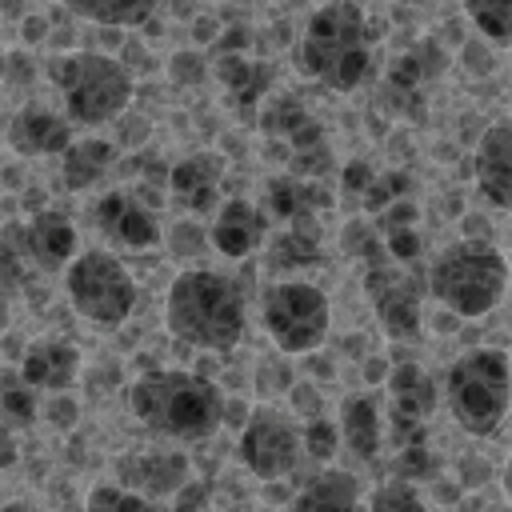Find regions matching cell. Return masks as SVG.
<instances>
[{
    "mask_svg": "<svg viewBox=\"0 0 512 512\" xmlns=\"http://www.w3.org/2000/svg\"><path fill=\"white\" fill-rule=\"evenodd\" d=\"M132 416L168 440H208L224 428V404L228 396L208 380L204 372L188 368H152L132 380L128 388Z\"/></svg>",
    "mask_w": 512,
    "mask_h": 512,
    "instance_id": "obj_1",
    "label": "cell"
},
{
    "mask_svg": "<svg viewBox=\"0 0 512 512\" xmlns=\"http://www.w3.org/2000/svg\"><path fill=\"white\" fill-rule=\"evenodd\" d=\"M244 292L232 276L212 268H184L164 296L168 332L200 352H232L244 336Z\"/></svg>",
    "mask_w": 512,
    "mask_h": 512,
    "instance_id": "obj_2",
    "label": "cell"
},
{
    "mask_svg": "<svg viewBox=\"0 0 512 512\" xmlns=\"http://www.w3.org/2000/svg\"><path fill=\"white\" fill-rule=\"evenodd\" d=\"M372 36L360 4H324L300 28L296 68L332 92H352L372 72Z\"/></svg>",
    "mask_w": 512,
    "mask_h": 512,
    "instance_id": "obj_3",
    "label": "cell"
},
{
    "mask_svg": "<svg viewBox=\"0 0 512 512\" xmlns=\"http://www.w3.org/2000/svg\"><path fill=\"white\" fill-rule=\"evenodd\" d=\"M48 80L64 100V116L72 124H116L132 112V72L124 60L108 52H64L48 60Z\"/></svg>",
    "mask_w": 512,
    "mask_h": 512,
    "instance_id": "obj_4",
    "label": "cell"
},
{
    "mask_svg": "<svg viewBox=\"0 0 512 512\" xmlns=\"http://www.w3.org/2000/svg\"><path fill=\"white\" fill-rule=\"evenodd\" d=\"M508 288V256L492 240H456L428 268V292L452 316H488Z\"/></svg>",
    "mask_w": 512,
    "mask_h": 512,
    "instance_id": "obj_5",
    "label": "cell"
},
{
    "mask_svg": "<svg viewBox=\"0 0 512 512\" xmlns=\"http://www.w3.org/2000/svg\"><path fill=\"white\" fill-rule=\"evenodd\" d=\"M444 392L468 436H492L512 412V364L500 348H468L448 364Z\"/></svg>",
    "mask_w": 512,
    "mask_h": 512,
    "instance_id": "obj_6",
    "label": "cell"
},
{
    "mask_svg": "<svg viewBox=\"0 0 512 512\" xmlns=\"http://www.w3.org/2000/svg\"><path fill=\"white\" fill-rule=\"evenodd\" d=\"M64 292L76 316L100 332L120 328L136 308V280L128 276L124 260L104 248H88L76 256V264L64 272Z\"/></svg>",
    "mask_w": 512,
    "mask_h": 512,
    "instance_id": "obj_7",
    "label": "cell"
},
{
    "mask_svg": "<svg viewBox=\"0 0 512 512\" xmlns=\"http://www.w3.org/2000/svg\"><path fill=\"white\" fill-rule=\"evenodd\" d=\"M260 324L284 356H300L324 344L332 324V304L312 280H276L260 296Z\"/></svg>",
    "mask_w": 512,
    "mask_h": 512,
    "instance_id": "obj_8",
    "label": "cell"
},
{
    "mask_svg": "<svg viewBox=\"0 0 512 512\" xmlns=\"http://www.w3.org/2000/svg\"><path fill=\"white\" fill-rule=\"evenodd\" d=\"M424 292H428V276H420L416 264H396L392 256H384L364 268V296L388 340H412L420 332Z\"/></svg>",
    "mask_w": 512,
    "mask_h": 512,
    "instance_id": "obj_9",
    "label": "cell"
},
{
    "mask_svg": "<svg viewBox=\"0 0 512 512\" xmlns=\"http://www.w3.org/2000/svg\"><path fill=\"white\" fill-rule=\"evenodd\" d=\"M236 452L256 480H280L300 464L304 432L276 408H252V420L244 424Z\"/></svg>",
    "mask_w": 512,
    "mask_h": 512,
    "instance_id": "obj_10",
    "label": "cell"
},
{
    "mask_svg": "<svg viewBox=\"0 0 512 512\" xmlns=\"http://www.w3.org/2000/svg\"><path fill=\"white\" fill-rule=\"evenodd\" d=\"M436 404H440L436 380L420 364L404 360L392 368V376H388V408H392L388 432H392V444L400 452L424 444V424L432 420Z\"/></svg>",
    "mask_w": 512,
    "mask_h": 512,
    "instance_id": "obj_11",
    "label": "cell"
},
{
    "mask_svg": "<svg viewBox=\"0 0 512 512\" xmlns=\"http://www.w3.org/2000/svg\"><path fill=\"white\" fill-rule=\"evenodd\" d=\"M260 124H264V132H268V136L284 140L288 156L296 160V176L312 180L316 172H324V168H328L324 128L312 120V112H308L296 96H280V100H272V104L264 108Z\"/></svg>",
    "mask_w": 512,
    "mask_h": 512,
    "instance_id": "obj_12",
    "label": "cell"
},
{
    "mask_svg": "<svg viewBox=\"0 0 512 512\" xmlns=\"http://www.w3.org/2000/svg\"><path fill=\"white\" fill-rule=\"evenodd\" d=\"M116 480L120 488L156 500V496H176L192 480V464L176 448H140L116 460Z\"/></svg>",
    "mask_w": 512,
    "mask_h": 512,
    "instance_id": "obj_13",
    "label": "cell"
},
{
    "mask_svg": "<svg viewBox=\"0 0 512 512\" xmlns=\"http://www.w3.org/2000/svg\"><path fill=\"white\" fill-rule=\"evenodd\" d=\"M472 176L480 196L512 216V116H496L472 152Z\"/></svg>",
    "mask_w": 512,
    "mask_h": 512,
    "instance_id": "obj_14",
    "label": "cell"
},
{
    "mask_svg": "<svg viewBox=\"0 0 512 512\" xmlns=\"http://www.w3.org/2000/svg\"><path fill=\"white\" fill-rule=\"evenodd\" d=\"M92 216L100 224V232L120 244V248H152L160 240V220L152 212L148 200H140L136 192H104L96 204H92Z\"/></svg>",
    "mask_w": 512,
    "mask_h": 512,
    "instance_id": "obj_15",
    "label": "cell"
},
{
    "mask_svg": "<svg viewBox=\"0 0 512 512\" xmlns=\"http://www.w3.org/2000/svg\"><path fill=\"white\" fill-rule=\"evenodd\" d=\"M20 244H24V260L40 272H68L80 256V236L76 224L64 212H40L20 228Z\"/></svg>",
    "mask_w": 512,
    "mask_h": 512,
    "instance_id": "obj_16",
    "label": "cell"
},
{
    "mask_svg": "<svg viewBox=\"0 0 512 512\" xmlns=\"http://www.w3.org/2000/svg\"><path fill=\"white\" fill-rule=\"evenodd\" d=\"M208 240L224 260H244L256 248H264L268 240V212L256 208L244 196H232L216 208L212 224H208Z\"/></svg>",
    "mask_w": 512,
    "mask_h": 512,
    "instance_id": "obj_17",
    "label": "cell"
},
{
    "mask_svg": "<svg viewBox=\"0 0 512 512\" xmlns=\"http://www.w3.org/2000/svg\"><path fill=\"white\" fill-rule=\"evenodd\" d=\"M16 372H20V380L28 388L60 396L80 380V348L60 340V336H40V340H32L24 348Z\"/></svg>",
    "mask_w": 512,
    "mask_h": 512,
    "instance_id": "obj_18",
    "label": "cell"
},
{
    "mask_svg": "<svg viewBox=\"0 0 512 512\" xmlns=\"http://www.w3.org/2000/svg\"><path fill=\"white\" fill-rule=\"evenodd\" d=\"M72 120L52 112L48 104H24L8 120V148L20 156H64L72 148Z\"/></svg>",
    "mask_w": 512,
    "mask_h": 512,
    "instance_id": "obj_19",
    "label": "cell"
},
{
    "mask_svg": "<svg viewBox=\"0 0 512 512\" xmlns=\"http://www.w3.org/2000/svg\"><path fill=\"white\" fill-rule=\"evenodd\" d=\"M332 208V196L324 192L320 180H304V176H272L264 184V212L268 220H280L288 228H308L316 220V212Z\"/></svg>",
    "mask_w": 512,
    "mask_h": 512,
    "instance_id": "obj_20",
    "label": "cell"
},
{
    "mask_svg": "<svg viewBox=\"0 0 512 512\" xmlns=\"http://www.w3.org/2000/svg\"><path fill=\"white\" fill-rule=\"evenodd\" d=\"M224 172H228V160H224L220 152H192V156H184V160L172 164L168 188H172V196H176L180 208H188V212H208V208H216V200H220V180H224Z\"/></svg>",
    "mask_w": 512,
    "mask_h": 512,
    "instance_id": "obj_21",
    "label": "cell"
},
{
    "mask_svg": "<svg viewBox=\"0 0 512 512\" xmlns=\"http://www.w3.org/2000/svg\"><path fill=\"white\" fill-rule=\"evenodd\" d=\"M360 500H364V484L356 472L324 468L296 492L292 512H360Z\"/></svg>",
    "mask_w": 512,
    "mask_h": 512,
    "instance_id": "obj_22",
    "label": "cell"
},
{
    "mask_svg": "<svg viewBox=\"0 0 512 512\" xmlns=\"http://www.w3.org/2000/svg\"><path fill=\"white\" fill-rule=\"evenodd\" d=\"M272 76H276V72H272L268 60H252V56H244V52H228V56L216 60V80L224 84V92L232 96V104H236L240 112L256 108V104L268 96Z\"/></svg>",
    "mask_w": 512,
    "mask_h": 512,
    "instance_id": "obj_23",
    "label": "cell"
},
{
    "mask_svg": "<svg viewBox=\"0 0 512 512\" xmlns=\"http://www.w3.org/2000/svg\"><path fill=\"white\" fill-rule=\"evenodd\" d=\"M340 440L356 460H376L380 444H384V420L372 396H344L340 400Z\"/></svg>",
    "mask_w": 512,
    "mask_h": 512,
    "instance_id": "obj_24",
    "label": "cell"
},
{
    "mask_svg": "<svg viewBox=\"0 0 512 512\" xmlns=\"http://www.w3.org/2000/svg\"><path fill=\"white\" fill-rule=\"evenodd\" d=\"M116 160V144L112 140H100V136H84L76 140L64 156H60V184L68 192H88L96 180L108 176Z\"/></svg>",
    "mask_w": 512,
    "mask_h": 512,
    "instance_id": "obj_25",
    "label": "cell"
},
{
    "mask_svg": "<svg viewBox=\"0 0 512 512\" xmlns=\"http://www.w3.org/2000/svg\"><path fill=\"white\" fill-rule=\"evenodd\" d=\"M264 256H268V268L272 272H288V280H292V272L312 268L320 260V240H316L312 228H284V232H276L268 240V252Z\"/></svg>",
    "mask_w": 512,
    "mask_h": 512,
    "instance_id": "obj_26",
    "label": "cell"
},
{
    "mask_svg": "<svg viewBox=\"0 0 512 512\" xmlns=\"http://www.w3.org/2000/svg\"><path fill=\"white\" fill-rule=\"evenodd\" d=\"M68 12L100 24V28H140L156 16V4L148 0H124V4H88V0H68Z\"/></svg>",
    "mask_w": 512,
    "mask_h": 512,
    "instance_id": "obj_27",
    "label": "cell"
},
{
    "mask_svg": "<svg viewBox=\"0 0 512 512\" xmlns=\"http://www.w3.org/2000/svg\"><path fill=\"white\" fill-rule=\"evenodd\" d=\"M464 16L484 44L512 48V0H468Z\"/></svg>",
    "mask_w": 512,
    "mask_h": 512,
    "instance_id": "obj_28",
    "label": "cell"
},
{
    "mask_svg": "<svg viewBox=\"0 0 512 512\" xmlns=\"http://www.w3.org/2000/svg\"><path fill=\"white\" fill-rule=\"evenodd\" d=\"M0 416H4V432H20V428H32V420L40 416V404H36V388H28L20 380V372H4V384H0Z\"/></svg>",
    "mask_w": 512,
    "mask_h": 512,
    "instance_id": "obj_29",
    "label": "cell"
},
{
    "mask_svg": "<svg viewBox=\"0 0 512 512\" xmlns=\"http://www.w3.org/2000/svg\"><path fill=\"white\" fill-rule=\"evenodd\" d=\"M436 64H440V52H436L432 44H420V48H412V52H404V56L392 60L388 84H392L396 92H416V88L436 72Z\"/></svg>",
    "mask_w": 512,
    "mask_h": 512,
    "instance_id": "obj_30",
    "label": "cell"
},
{
    "mask_svg": "<svg viewBox=\"0 0 512 512\" xmlns=\"http://www.w3.org/2000/svg\"><path fill=\"white\" fill-rule=\"evenodd\" d=\"M340 248H344L348 256H356L364 268L388 256V252H384V240H380V232H376V224H368V220H360V216L344 224V232H340Z\"/></svg>",
    "mask_w": 512,
    "mask_h": 512,
    "instance_id": "obj_31",
    "label": "cell"
},
{
    "mask_svg": "<svg viewBox=\"0 0 512 512\" xmlns=\"http://www.w3.org/2000/svg\"><path fill=\"white\" fill-rule=\"evenodd\" d=\"M368 512H428V504H424V496L416 492V484H408V480H388V484H380V488L372 492Z\"/></svg>",
    "mask_w": 512,
    "mask_h": 512,
    "instance_id": "obj_32",
    "label": "cell"
},
{
    "mask_svg": "<svg viewBox=\"0 0 512 512\" xmlns=\"http://www.w3.org/2000/svg\"><path fill=\"white\" fill-rule=\"evenodd\" d=\"M84 512H156L152 500L120 488V484H96L84 500Z\"/></svg>",
    "mask_w": 512,
    "mask_h": 512,
    "instance_id": "obj_33",
    "label": "cell"
},
{
    "mask_svg": "<svg viewBox=\"0 0 512 512\" xmlns=\"http://www.w3.org/2000/svg\"><path fill=\"white\" fill-rule=\"evenodd\" d=\"M300 432H304V452H308L312 460H320V464H328V460L344 448V440H340V424H336V420L316 416V420H308Z\"/></svg>",
    "mask_w": 512,
    "mask_h": 512,
    "instance_id": "obj_34",
    "label": "cell"
},
{
    "mask_svg": "<svg viewBox=\"0 0 512 512\" xmlns=\"http://www.w3.org/2000/svg\"><path fill=\"white\" fill-rule=\"evenodd\" d=\"M148 136H152L148 116H140V112H124V116L116 120V148L136 152L140 144H148Z\"/></svg>",
    "mask_w": 512,
    "mask_h": 512,
    "instance_id": "obj_35",
    "label": "cell"
},
{
    "mask_svg": "<svg viewBox=\"0 0 512 512\" xmlns=\"http://www.w3.org/2000/svg\"><path fill=\"white\" fill-rule=\"evenodd\" d=\"M376 176H380V172H376L368 160H352V164H344V172H340V188H344L348 196L356 192V196H360V204H364V196L372 192Z\"/></svg>",
    "mask_w": 512,
    "mask_h": 512,
    "instance_id": "obj_36",
    "label": "cell"
},
{
    "mask_svg": "<svg viewBox=\"0 0 512 512\" xmlns=\"http://www.w3.org/2000/svg\"><path fill=\"white\" fill-rule=\"evenodd\" d=\"M168 72H172V80L176 84H200L204 76H208V68H204V56L200 52H176L172 56V64H168Z\"/></svg>",
    "mask_w": 512,
    "mask_h": 512,
    "instance_id": "obj_37",
    "label": "cell"
},
{
    "mask_svg": "<svg viewBox=\"0 0 512 512\" xmlns=\"http://www.w3.org/2000/svg\"><path fill=\"white\" fill-rule=\"evenodd\" d=\"M432 472V456H428V448L420 444V448H404L400 452V460H396V480H420V476H428Z\"/></svg>",
    "mask_w": 512,
    "mask_h": 512,
    "instance_id": "obj_38",
    "label": "cell"
},
{
    "mask_svg": "<svg viewBox=\"0 0 512 512\" xmlns=\"http://www.w3.org/2000/svg\"><path fill=\"white\" fill-rule=\"evenodd\" d=\"M208 500H212V484H208V480H188V484L176 492V508H172V512H212Z\"/></svg>",
    "mask_w": 512,
    "mask_h": 512,
    "instance_id": "obj_39",
    "label": "cell"
},
{
    "mask_svg": "<svg viewBox=\"0 0 512 512\" xmlns=\"http://www.w3.org/2000/svg\"><path fill=\"white\" fill-rule=\"evenodd\" d=\"M204 244H212V240H208V232H200L192 220H180V224H172V252H176V256H188V252L196 256Z\"/></svg>",
    "mask_w": 512,
    "mask_h": 512,
    "instance_id": "obj_40",
    "label": "cell"
},
{
    "mask_svg": "<svg viewBox=\"0 0 512 512\" xmlns=\"http://www.w3.org/2000/svg\"><path fill=\"white\" fill-rule=\"evenodd\" d=\"M292 408L300 412V416H308V420H316L320 416V396H316V388L308 384V380H300V384H292Z\"/></svg>",
    "mask_w": 512,
    "mask_h": 512,
    "instance_id": "obj_41",
    "label": "cell"
},
{
    "mask_svg": "<svg viewBox=\"0 0 512 512\" xmlns=\"http://www.w3.org/2000/svg\"><path fill=\"white\" fill-rule=\"evenodd\" d=\"M76 416H80V404H76L72 396H56V400L48 404V424H52V428H72Z\"/></svg>",
    "mask_w": 512,
    "mask_h": 512,
    "instance_id": "obj_42",
    "label": "cell"
},
{
    "mask_svg": "<svg viewBox=\"0 0 512 512\" xmlns=\"http://www.w3.org/2000/svg\"><path fill=\"white\" fill-rule=\"evenodd\" d=\"M464 56H468V72H472V76H488V72L496 68V56H492L488 48H480V52H476V44H468V52H464Z\"/></svg>",
    "mask_w": 512,
    "mask_h": 512,
    "instance_id": "obj_43",
    "label": "cell"
},
{
    "mask_svg": "<svg viewBox=\"0 0 512 512\" xmlns=\"http://www.w3.org/2000/svg\"><path fill=\"white\" fill-rule=\"evenodd\" d=\"M4 60H8V64H4V80H8V84H20V80H32V76H36V68H24V56H20V52H8Z\"/></svg>",
    "mask_w": 512,
    "mask_h": 512,
    "instance_id": "obj_44",
    "label": "cell"
},
{
    "mask_svg": "<svg viewBox=\"0 0 512 512\" xmlns=\"http://www.w3.org/2000/svg\"><path fill=\"white\" fill-rule=\"evenodd\" d=\"M248 420H252V412H248L240 400H228V404H224V424H232V428H240V432H244V424H248Z\"/></svg>",
    "mask_w": 512,
    "mask_h": 512,
    "instance_id": "obj_45",
    "label": "cell"
},
{
    "mask_svg": "<svg viewBox=\"0 0 512 512\" xmlns=\"http://www.w3.org/2000/svg\"><path fill=\"white\" fill-rule=\"evenodd\" d=\"M44 16H28L24 20V44H36V40H44Z\"/></svg>",
    "mask_w": 512,
    "mask_h": 512,
    "instance_id": "obj_46",
    "label": "cell"
},
{
    "mask_svg": "<svg viewBox=\"0 0 512 512\" xmlns=\"http://www.w3.org/2000/svg\"><path fill=\"white\" fill-rule=\"evenodd\" d=\"M364 376H368V384H376V380H380V376H392V372H388V368H384V360H380V356H372V360H368V364H364Z\"/></svg>",
    "mask_w": 512,
    "mask_h": 512,
    "instance_id": "obj_47",
    "label": "cell"
},
{
    "mask_svg": "<svg viewBox=\"0 0 512 512\" xmlns=\"http://www.w3.org/2000/svg\"><path fill=\"white\" fill-rule=\"evenodd\" d=\"M212 36H216V24H212V20H208V16H204V20H200V24H196V40H200V44H204V40H212Z\"/></svg>",
    "mask_w": 512,
    "mask_h": 512,
    "instance_id": "obj_48",
    "label": "cell"
},
{
    "mask_svg": "<svg viewBox=\"0 0 512 512\" xmlns=\"http://www.w3.org/2000/svg\"><path fill=\"white\" fill-rule=\"evenodd\" d=\"M436 320H440V324H436V332H452V328H456V320H460V316H452V312H440V316H436Z\"/></svg>",
    "mask_w": 512,
    "mask_h": 512,
    "instance_id": "obj_49",
    "label": "cell"
},
{
    "mask_svg": "<svg viewBox=\"0 0 512 512\" xmlns=\"http://www.w3.org/2000/svg\"><path fill=\"white\" fill-rule=\"evenodd\" d=\"M500 484H504V492H508V500H512V456H508V464H504V476H500Z\"/></svg>",
    "mask_w": 512,
    "mask_h": 512,
    "instance_id": "obj_50",
    "label": "cell"
},
{
    "mask_svg": "<svg viewBox=\"0 0 512 512\" xmlns=\"http://www.w3.org/2000/svg\"><path fill=\"white\" fill-rule=\"evenodd\" d=\"M220 512H248V508H220Z\"/></svg>",
    "mask_w": 512,
    "mask_h": 512,
    "instance_id": "obj_51",
    "label": "cell"
},
{
    "mask_svg": "<svg viewBox=\"0 0 512 512\" xmlns=\"http://www.w3.org/2000/svg\"><path fill=\"white\" fill-rule=\"evenodd\" d=\"M508 244H512V232H508Z\"/></svg>",
    "mask_w": 512,
    "mask_h": 512,
    "instance_id": "obj_52",
    "label": "cell"
}]
</instances>
